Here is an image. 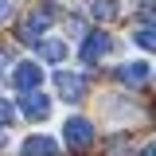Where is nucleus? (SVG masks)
Instances as JSON below:
<instances>
[{"label": "nucleus", "mask_w": 156, "mask_h": 156, "mask_svg": "<svg viewBox=\"0 0 156 156\" xmlns=\"http://www.w3.org/2000/svg\"><path fill=\"white\" fill-rule=\"evenodd\" d=\"M94 125L86 121V117H70L66 125H62V140H66V148H90L94 144Z\"/></svg>", "instance_id": "obj_1"}, {"label": "nucleus", "mask_w": 156, "mask_h": 156, "mask_svg": "<svg viewBox=\"0 0 156 156\" xmlns=\"http://www.w3.org/2000/svg\"><path fill=\"white\" fill-rule=\"evenodd\" d=\"M47 27H51V8H39V12H31V16L23 20V27H20V39H23V43H39Z\"/></svg>", "instance_id": "obj_2"}, {"label": "nucleus", "mask_w": 156, "mask_h": 156, "mask_svg": "<svg viewBox=\"0 0 156 156\" xmlns=\"http://www.w3.org/2000/svg\"><path fill=\"white\" fill-rule=\"evenodd\" d=\"M12 82H16L23 94H35V90H39V82H43V66H35V62H16Z\"/></svg>", "instance_id": "obj_3"}, {"label": "nucleus", "mask_w": 156, "mask_h": 156, "mask_svg": "<svg viewBox=\"0 0 156 156\" xmlns=\"http://www.w3.org/2000/svg\"><path fill=\"white\" fill-rule=\"evenodd\" d=\"M109 47H113V39L105 31H90L86 43H82V62H98L101 55H109Z\"/></svg>", "instance_id": "obj_4"}, {"label": "nucleus", "mask_w": 156, "mask_h": 156, "mask_svg": "<svg viewBox=\"0 0 156 156\" xmlns=\"http://www.w3.org/2000/svg\"><path fill=\"white\" fill-rule=\"evenodd\" d=\"M55 86H58V94L66 98V101H82V94H86L82 74H70V70H58V74H55Z\"/></svg>", "instance_id": "obj_5"}, {"label": "nucleus", "mask_w": 156, "mask_h": 156, "mask_svg": "<svg viewBox=\"0 0 156 156\" xmlns=\"http://www.w3.org/2000/svg\"><path fill=\"white\" fill-rule=\"evenodd\" d=\"M20 109L31 117V121H43V117L51 113V101H47V98L35 90V94H23V98H20Z\"/></svg>", "instance_id": "obj_6"}, {"label": "nucleus", "mask_w": 156, "mask_h": 156, "mask_svg": "<svg viewBox=\"0 0 156 156\" xmlns=\"http://www.w3.org/2000/svg\"><path fill=\"white\" fill-rule=\"evenodd\" d=\"M117 78H121L125 86H140V82L148 78V62H140V58H136V62H125V66L117 70Z\"/></svg>", "instance_id": "obj_7"}, {"label": "nucleus", "mask_w": 156, "mask_h": 156, "mask_svg": "<svg viewBox=\"0 0 156 156\" xmlns=\"http://www.w3.org/2000/svg\"><path fill=\"white\" fill-rule=\"evenodd\" d=\"M55 140L51 136H27L23 140V156H55Z\"/></svg>", "instance_id": "obj_8"}, {"label": "nucleus", "mask_w": 156, "mask_h": 156, "mask_svg": "<svg viewBox=\"0 0 156 156\" xmlns=\"http://www.w3.org/2000/svg\"><path fill=\"white\" fill-rule=\"evenodd\" d=\"M39 55L47 62H58V58H66V43L62 39H47V43H39Z\"/></svg>", "instance_id": "obj_9"}, {"label": "nucleus", "mask_w": 156, "mask_h": 156, "mask_svg": "<svg viewBox=\"0 0 156 156\" xmlns=\"http://www.w3.org/2000/svg\"><path fill=\"white\" fill-rule=\"evenodd\" d=\"M117 12L121 8H117L113 0H90V16L94 20H117Z\"/></svg>", "instance_id": "obj_10"}, {"label": "nucleus", "mask_w": 156, "mask_h": 156, "mask_svg": "<svg viewBox=\"0 0 156 156\" xmlns=\"http://www.w3.org/2000/svg\"><path fill=\"white\" fill-rule=\"evenodd\" d=\"M133 39H136V47H144V51H156V23H152V27H140Z\"/></svg>", "instance_id": "obj_11"}, {"label": "nucleus", "mask_w": 156, "mask_h": 156, "mask_svg": "<svg viewBox=\"0 0 156 156\" xmlns=\"http://www.w3.org/2000/svg\"><path fill=\"white\" fill-rule=\"evenodd\" d=\"M125 152H133V140L129 136H113L109 140V156H125Z\"/></svg>", "instance_id": "obj_12"}, {"label": "nucleus", "mask_w": 156, "mask_h": 156, "mask_svg": "<svg viewBox=\"0 0 156 156\" xmlns=\"http://www.w3.org/2000/svg\"><path fill=\"white\" fill-rule=\"evenodd\" d=\"M12 121H16V105L8 98H0V125H12Z\"/></svg>", "instance_id": "obj_13"}, {"label": "nucleus", "mask_w": 156, "mask_h": 156, "mask_svg": "<svg viewBox=\"0 0 156 156\" xmlns=\"http://www.w3.org/2000/svg\"><path fill=\"white\" fill-rule=\"evenodd\" d=\"M12 20V0H0V27Z\"/></svg>", "instance_id": "obj_14"}, {"label": "nucleus", "mask_w": 156, "mask_h": 156, "mask_svg": "<svg viewBox=\"0 0 156 156\" xmlns=\"http://www.w3.org/2000/svg\"><path fill=\"white\" fill-rule=\"evenodd\" d=\"M8 66H12V51H8V47H4V43H0V74H4V70H8Z\"/></svg>", "instance_id": "obj_15"}, {"label": "nucleus", "mask_w": 156, "mask_h": 156, "mask_svg": "<svg viewBox=\"0 0 156 156\" xmlns=\"http://www.w3.org/2000/svg\"><path fill=\"white\" fill-rule=\"evenodd\" d=\"M140 156H156V140H148V144H144V152Z\"/></svg>", "instance_id": "obj_16"}, {"label": "nucleus", "mask_w": 156, "mask_h": 156, "mask_svg": "<svg viewBox=\"0 0 156 156\" xmlns=\"http://www.w3.org/2000/svg\"><path fill=\"white\" fill-rule=\"evenodd\" d=\"M152 78H156V70H152Z\"/></svg>", "instance_id": "obj_17"}]
</instances>
